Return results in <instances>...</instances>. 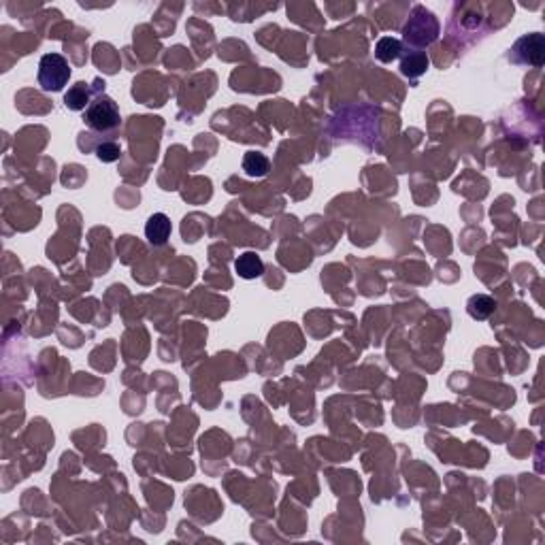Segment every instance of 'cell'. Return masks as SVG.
Here are the masks:
<instances>
[{
    "mask_svg": "<svg viewBox=\"0 0 545 545\" xmlns=\"http://www.w3.org/2000/svg\"><path fill=\"white\" fill-rule=\"evenodd\" d=\"M497 309V301L492 296H486V294H475L469 298L467 303V311L473 320H488Z\"/></svg>",
    "mask_w": 545,
    "mask_h": 545,
    "instance_id": "cell-7",
    "label": "cell"
},
{
    "mask_svg": "<svg viewBox=\"0 0 545 545\" xmlns=\"http://www.w3.org/2000/svg\"><path fill=\"white\" fill-rule=\"evenodd\" d=\"M426 68H428V58L422 51H414V53H409V58H405L401 62V72L409 79L422 77L426 72Z\"/></svg>",
    "mask_w": 545,
    "mask_h": 545,
    "instance_id": "cell-11",
    "label": "cell"
},
{
    "mask_svg": "<svg viewBox=\"0 0 545 545\" xmlns=\"http://www.w3.org/2000/svg\"><path fill=\"white\" fill-rule=\"evenodd\" d=\"M70 79V66L60 53H45L38 62V85L45 92H60Z\"/></svg>",
    "mask_w": 545,
    "mask_h": 545,
    "instance_id": "cell-2",
    "label": "cell"
},
{
    "mask_svg": "<svg viewBox=\"0 0 545 545\" xmlns=\"http://www.w3.org/2000/svg\"><path fill=\"white\" fill-rule=\"evenodd\" d=\"M96 156H98L102 162H115V160H119L122 149H119L117 143H100V145L96 147Z\"/></svg>",
    "mask_w": 545,
    "mask_h": 545,
    "instance_id": "cell-12",
    "label": "cell"
},
{
    "mask_svg": "<svg viewBox=\"0 0 545 545\" xmlns=\"http://www.w3.org/2000/svg\"><path fill=\"white\" fill-rule=\"evenodd\" d=\"M512 60L520 62V64H529L539 68L545 60V36L539 32L533 34H524L522 38L516 41L514 49H512Z\"/></svg>",
    "mask_w": 545,
    "mask_h": 545,
    "instance_id": "cell-4",
    "label": "cell"
},
{
    "mask_svg": "<svg viewBox=\"0 0 545 545\" xmlns=\"http://www.w3.org/2000/svg\"><path fill=\"white\" fill-rule=\"evenodd\" d=\"M85 124L92 130L98 132H109L115 130L119 126V109L115 104L113 98L109 96H98L90 102V107L85 109Z\"/></svg>",
    "mask_w": 545,
    "mask_h": 545,
    "instance_id": "cell-3",
    "label": "cell"
},
{
    "mask_svg": "<svg viewBox=\"0 0 545 545\" xmlns=\"http://www.w3.org/2000/svg\"><path fill=\"white\" fill-rule=\"evenodd\" d=\"M243 171H245L247 177L260 179V177H264V175L271 171V162H269V158H266L264 153H260V151H247L245 158H243Z\"/></svg>",
    "mask_w": 545,
    "mask_h": 545,
    "instance_id": "cell-8",
    "label": "cell"
},
{
    "mask_svg": "<svg viewBox=\"0 0 545 545\" xmlns=\"http://www.w3.org/2000/svg\"><path fill=\"white\" fill-rule=\"evenodd\" d=\"M401 51H403V43L394 36H384L375 45V58L379 62H386V64L401 58Z\"/></svg>",
    "mask_w": 545,
    "mask_h": 545,
    "instance_id": "cell-10",
    "label": "cell"
},
{
    "mask_svg": "<svg viewBox=\"0 0 545 545\" xmlns=\"http://www.w3.org/2000/svg\"><path fill=\"white\" fill-rule=\"evenodd\" d=\"M439 36V21L426 6H416L403 28V38L411 47H426Z\"/></svg>",
    "mask_w": 545,
    "mask_h": 545,
    "instance_id": "cell-1",
    "label": "cell"
},
{
    "mask_svg": "<svg viewBox=\"0 0 545 545\" xmlns=\"http://www.w3.org/2000/svg\"><path fill=\"white\" fill-rule=\"evenodd\" d=\"M234 271L239 273V277L243 279H258L264 273V262L258 254L254 252H245L234 260Z\"/></svg>",
    "mask_w": 545,
    "mask_h": 545,
    "instance_id": "cell-6",
    "label": "cell"
},
{
    "mask_svg": "<svg viewBox=\"0 0 545 545\" xmlns=\"http://www.w3.org/2000/svg\"><path fill=\"white\" fill-rule=\"evenodd\" d=\"M171 220H168V215H164V213H153L149 220H147V224H145V237H147V241L153 245V247H160V245H164L166 241H168V237H171Z\"/></svg>",
    "mask_w": 545,
    "mask_h": 545,
    "instance_id": "cell-5",
    "label": "cell"
},
{
    "mask_svg": "<svg viewBox=\"0 0 545 545\" xmlns=\"http://www.w3.org/2000/svg\"><path fill=\"white\" fill-rule=\"evenodd\" d=\"M64 104H66V109H70V111H83V109H87V107H90V87H87L83 81L75 83V85L64 94Z\"/></svg>",
    "mask_w": 545,
    "mask_h": 545,
    "instance_id": "cell-9",
    "label": "cell"
}]
</instances>
